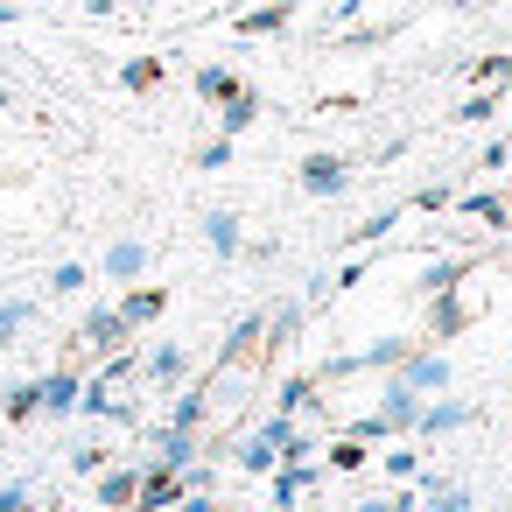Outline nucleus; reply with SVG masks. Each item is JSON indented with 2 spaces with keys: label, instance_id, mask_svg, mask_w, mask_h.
<instances>
[{
  "label": "nucleus",
  "instance_id": "nucleus-1",
  "mask_svg": "<svg viewBox=\"0 0 512 512\" xmlns=\"http://www.w3.org/2000/svg\"><path fill=\"white\" fill-rule=\"evenodd\" d=\"M302 176H309V190H337V183H344V169H337L330 155H316V162H309Z\"/></svg>",
  "mask_w": 512,
  "mask_h": 512
},
{
  "label": "nucleus",
  "instance_id": "nucleus-2",
  "mask_svg": "<svg viewBox=\"0 0 512 512\" xmlns=\"http://www.w3.org/2000/svg\"><path fill=\"white\" fill-rule=\"evenodd\" d=\"M71 393H78V386H71V379H50V386H43V393H36V400H50V407H71Z\"/></svg>",
  "mask_w": 512,
  "mask_h": 512
},
{
  "label": "nucleus",
  "instance_id": "nucleus-3",
  "mask_svg": "<svg viewBox=\"0 0 512 512\" xmlns=\"http://www.w3.org/2000/svg\"><path fill=\"white\" fill-rule=\"evenodd\" d=\"M155 309H162V295H134V302H127V323H141V316H155Z\"/></svg>",
  "mask_w": 512,
  "mask_h": 512
},
{
  "label": "nucleus",
  "instance_id": "nucleus-4",
  "mask_svg": "<svg viewBox=\"0 0 512 512\" xmlns=\"http://www.w3.org/2000/svg\"><path fill=\"white\" fill-rule=\"evenodd\" d=\"M15 323H22V309H0V337H8Z\"/></svg>",
  "mask_w": 512,
  "mask_h": 512
}]
</instances>
